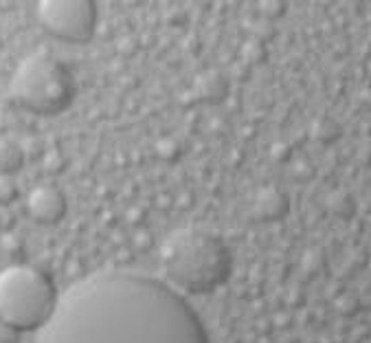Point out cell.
I'll return each mask as SVG.
<instances>
[{"mask_svg": "<svg viewBox=\"0 0 371 343\" xmlns=\"http://www.w3.org/2000/svg\"><path fill=\"white\" fill-rule=\"evenodd\" d=\"M37 343H209L174 286L132 271H101L55 297Z\"/></svg>", "mask_w": 371, "mask_h": 343, "instance_id": "1", "label": "cell"}, {"mask_svg": "<svg viewBox=\"0 0 371 343\" xmlns=\"http://www.w3.org/2000/svg\"><path fill=\"white\" fill-rule=\"evenodd\" d=\"M163 269L174 286L207 293L229 277L231 253L214 233L180 229L163 244Z\"/></svg>", "mask_w": 371, "mask_h": 343, "instance_id": "2", "label": "cell"}, {"mask_svg": "<svg viewBox=\"0 0 371 343\" xmlns=\"http://www.w3.org/2000/svg\"><path fill=\"white\" fill-rule=\"evenodd\" d=\"M9 95L20 108L51 117L64 112L77 95L73 71L51 53H31L13 71Z\"/></svg>", "mask_w": 371, "mask_h": 343, "instance_id": "3", "label": "cell"}, {"mask_svg": "<svg viewBox=\"0 0 371 343\" xmlns=\"http://www.w3.org/2000/svg\"><path fill=\"white\" fill-rule=\"evenodd\" d=\"M55 288L29 264H9L0 271V321L16 330L40 328L53 310Z\"/></svg>", "mask_w": 371, "mask_h": 343, "instance_id": "4", "label": "cell"}, {"mask_svg": "<svg viewBox=\"0 0 371 343\" xmlns=\"http://www.w3.org/2000/svg\"><path fill=\"white\" fill-rule=\"evenodd\" d=\"M37 20L44 31L66 44H84L97 29L95 0H37Z\"/></svg>", "mask_w": 371, "mask_h": 343, "instance_id": "5", "label": "cell"}, {"mask_svg": "<svg viewBox=\"0 0 371 343\" xmlns=\"http://www.w3.org/2000/svg\"><path fill=\"white\" fill-rule=\"evenodd\" d=\"M26 214L40 224H55L66 211V201L58 187L53 185H35L26 194Z\"/></svg>", "mask_w": 371, "mask_h": 343, "instance_id": "6", "label": "cell"}, {"mask_svg": "<svg viewBox=\"0 0 371 343\" xmlns=\"http://www.w3.org/2000/svg\"><path fill=\"white\" fill-rule=\"evenodd\" d=\"M24 161V152L20 145L9 139H0V174H13Z\"/></svg>", "mask_w": 371, "mask_h": 343, "instance_id": "7", "label": "cell"}, {"mask_svg": "<svg viewBox=\"0 0 371 343\" xmlns=\"http://www.w3.org/2000/svg\"><path fill=\"white\" fill-rule=\"evenodd\" d=\"M18 194L16 183H13L11 174H0V205H9Z\"/></svg>", "mask_w": 371, "mask_h": 343, "instance_id": "8", "label": "cell"}]
</instances>
